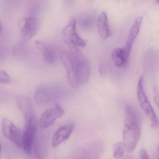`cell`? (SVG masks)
<instances>
[{
    "label": "cell",
    "instance_id": "cell-1",
    "mask_svg": "<svg viewBox=\"0 0 159 159\" xmlns=\"http://www.w3.org/2000/svg\"><path fill=\"white\" fill-rule=\"evenodd\" d=\"M63 64L69 82L73 88L81 87L88 82L91 74L90 65L76 48L70 51V55L64 59Z\"/></svg>",
    "mask_w": 159,
    "mask_h": 159
},
{
    "label": "cell",
    "instance_id": "cell-2",
    "mask_svg": "<svg viewBox=\"0 0 159 159\" xmlns=\"http://www.w3.org/2000/svg\"><path fill=\"white\" fill-rule=\"evenodd\" d=\"M138 117L134 109L126 105L125 109V120L122 133V142L128 152L134 150L140 137Z\"/></svg>",
    "mask_w": 159,
    "mask_h": 159
},
{
    "label": "cell",
    "instance_id": "cell-3",
    "mask_svg": "<svg viewBox=\"0 0 159 159\" xmlns=\"http://www.w3.org/2000/svg\"><path fill=\"white\" fill-rule=\"evenodd\" d=\"M137 95L139 106L142 111L150 121L151 126L153 129H156L159 126L158 120L155 112L151 105L143 89V78L140 76L138 82Z\"/></svg>",
    "mask_w": 159,
    "mask_h": 159
},
{
    "label": "cell",
    "instance_id": "cell-4",
    "mask_svg": "<svg viewBox=\"0 0 159 159\" xmlns=\"http://www.w3.org/2000/svg\"><path fill=\"white\" fill-rule=\"evenodd\" d=\"M2 133L4 136L18 148H23V133L11 120L4 119L2 123Z\"/></svg>",
    "mask_w": 159,
    "mask_h": 159
},
{
    "label": "cell",
    "instance_id": "cell-5",
    "mask_svg": "<svg viewBox=\"0 0 159 159\" xmlns=\"http://www.w3.org/2000/svg\"><path fill=\"white\" fill-rule=\"evenodd\" d=\"M64 39L70 46H78L84 48L86 46V42L80 37L76 29V21L72 19L65 27L62 31Z\"/></svg>",
    "mask_w": 159,
    "mask_h": 159
},
{
    "label": "cell",
    "instance_id": "cell-6",
    "mask_svg": "<svg viewBox=\"0 0 159 159\" xmlns=\"http://www.w3.org/2000/svg\"><path fill=\"white\" fill-rule=\"evenodd\" d=\"M65 114V110L60 104H56L51 108L44 111L39 120V125L42 128L51 126L58 118Z\"/></svg>",
    "mask_w": 159,
    "mask_h": 159
},
{
    "label": "cell",
    "instance_id": "cell-7",
    "mask_svg": "<svg viewBox=\"0 0 159 159\" xmlns=\"http://www.w3.org/2000/svg\"><path fill=\"white\" fill-rule=\"evenodd\" d=\"M25 122V130L23 132V148L26 153H30L32 152L37 132L36 119Z\"/></svg>",
    "mask_w": 159,
    "mask_h": 159
},
{
    "label": "cell",
    "instance_id": "cell-8",
    "mask_svg": "<svg viewBox=\"0 0 159 159\" xmlns=\"http://www.w3.org/2000/svg\"><path fill=\"white\" fill-rule=\"evenodd\" d=\"M57 94L56 90L47 86H41L35 93V100L39 106H43L50 104L56 99Z\"/></svg>",
    "mask_w": 159,
    "mask_h": 159
},
{
    "label": "cell",
    "instance_id": "cell-9",
    "mask_svg": "<svg viewBox=\"0 0 159 159\" xmlns=\"http://www.w3.org/2000/svg\"><path fill=\"white\" fill-rule=\"evenodd\" d=\"M74 125L68 124L61 126L54 134L52 137L53 147L57 148L66 140H67L74 130Z\"/></svg>",
    "mask_w": 159,
    "mask_h": 159
},
{
    "label": "cell",
    "instance_id": "cell-10",
    "mask_svg": "<svg viewBox=\"0 0 159 159\" xmlns=\"http://www.w3.org/2000/svg\"><path fill=\"white\" fill-rule=\"evenodd\" d=\"M16 104L24 115L25 122L36 119L33 105L30 98L25 96H18L16 98Z\"/></svg>",
    "mask_w": 159,
    "mask_h": 159
},
{
    "label": "cell",
    "instance_id": "cell-11",
    "mask_svg": "<svg viewBox=\"0 0 159 159\" xmlns=\"http://www.w3.org/2000/svg\"><path fill=\"white\" fill-rule=\"evenodd\" d=\"M131 51L125 46L122 48H116L111 52V58L114 65L117 67L123 68L125 66Z\"/></svg>",
    "mask_w": 159,
    "mask_h": 159
},
{
    "label": "cell",
    "instance_id": "cell-12",
    "mask_svg": "<svg viewBox=\"0 0 159 159\" xmlns=\"http://www.w3.org/2000/svg\"><path fill=\"white\" fill-rule=\"evenodd\" d=\"M37 20L34 17H29L24 20L21 28L20 35L24 40L29 41L37 32Z\"/></svg>",
    "mask_w": 159,
    "mask_h": 159
},
{
    "label": "cell",
    "instance_id": "cell-13",
    "mask_svg": "<svg viewBox=\"0 0 159 159\" xmlns=\"http://www.w3.org/2000/svg\"><path fill=\"white\" fill-rule=\"evenodd\" d=\"M35 46L42 54L44 60L49 64H52L55 60L56 51L52 46L39 41H36Z\"/></svg>",
    "mask_w": 159,
    "mask_h": 159
},
{
    "label": "cell",
    "instance_id": "cell-14",
    "mask_svg": "<svg viewBox=\"0 0 159 159\" xmlns=\"http://www.w3.org/2000/svg\"><path fill=\"white\" fill-rule=\"evenodd\" d=\"M98 31L101 39H107L110 35V30L108 22V17L105 11L102 12L98 16L97 22Z\"/></svg>",
    "mask_w": 159,
    "mask_h": 159
},
{
    "label": "cell",
    "instance_id": "cell-15",
    "mask_svg": "<svg viewBox=\"0 0 159 159\" xmlns=\"http://www.w3.org/2000/svg\"><path fill=\"white\" fill-rule=\"evenodd\" d=\"M143 17L142 16H138L135 20L133 25L131 27L126 43L125 45V47L131 51L133 43L135 40L139 33Z\"/></svg>",
    "mask_w": 159,
    "mask_h": 159
},
{
    "label": "cell",
    "instance_id": "cell-16",
    "mask_svg": "<svg viewBox=\"0 0 159 159\" xmlns=\"http://www.w3.org/2000/svg\"><path fill=\"white\" fill-rule=\"evenodd\" d=\"M125 150L122 142H118L114 144L113 147V157L116 159L120 158L123 155Z\"/></svg>",
    "mask_w": 159,
    "mask_h": 159
},
{
    "label": "cell",
    "instance_id": "cell-17",
    "mask_svg": "<svg viewBox=\"0 0 159 159\" xmlns=\"http://www.w3.org/2000/svg\"><path fill=\"white\" fill-rule=\"evenodd\" d=\"M11 79L9 74L4 70H1L0 72V82L3 84L10 83Z\"/></svg>",
    "mask_w": 159,
    "mask_h": 159
},
{
    "label": "cell",
    "instance_id": "cell-18",
    "mask_svg": "<svg viewBox=\"0 0 159 159\" xmlns=\"http://www.w3.org/2000/svg\"><path fill=\"white\" fill-rule=\"evenodd\" d=\"M153 99L155 104L159 108V93L156 86L153 89Z\"/></svg>",
    "mask_w": 159,
    "mask_h": 159
},
{
    "label": "cell",
    "instance_id": "cell-19",
    "mask_svg": "<svg viewBox=\"0 0 159 159\" xmlns=\"http://www.w3.org/2000/svg\"><path fill=\"white\" fill-rule=\"evenodd\" d=\"M139 155L140 158L142 159H149L150 157L147 151L144 148H142L139 151Z\"/></svg>",
    "mask_w": 159,
    "mask_h": 159
},
{
    "label": "cell",
    "instance_id": "cell-20",
    "mask_svg": "<svg viewBox=\"0 0 159 159\" xmlns=\"http://www.w3.org/2000/svg\"><path fill=\"white\" fill-rule=\"evenodd\" d=\"M156 152H157V158L159 159V145H158L156 149Z\"/></svg>",
    "mask_w": 159,
    "mask_h": 159
},
{
    "label": "cell",
    "instance_id": "cell-21",
    "mask_svg": "<svg viewBox=\"0 0 159 159\" xmlns=\"http://www.w3.org/2000/svg\"><path fill=\"white\" fill-rule=\"evenodd\" d=\"M157 2H158V3H159V0H157Z\"/></svg>",
    "mask_w": 159,
    "mask_h": 159
}]
</instances>
